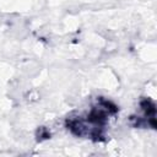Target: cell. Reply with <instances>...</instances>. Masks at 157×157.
Segmentation results:
<instances>
[{"mask_svg": "<svg viewBox=\"0 0 157 157\" xmlns=\"http://www.w3.org/2000/svg\"><path fill=\"white\" fill-rule=\"evenodd\" d=\"M115 112V105H113L108 101L102 99L96 105H93L85 115L69 118L66 121V126L77 136L98 140L103 136V130L108 121V118Z\"/></svg>", "mask_w": 157, "mask_h": 157, "instance_id": "cell-1", "label": "cell"}]
</instances>
